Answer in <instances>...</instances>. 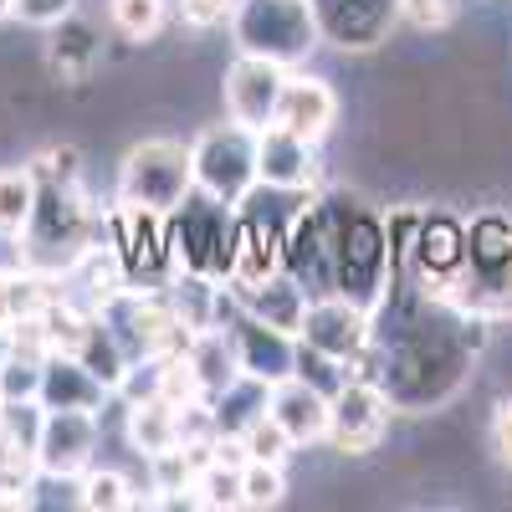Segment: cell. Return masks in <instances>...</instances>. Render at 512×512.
<instances>
[{"mask_svg":"<svg viewBox=\"0 0 512 512\" xmlns=\"http://www.w3.org/2000/svg\"><path fill=\"white\" fill-rule=\"evenodd\" d=\"M318 205L328 221V241H333V292H344L349 303L374 313L395 282V256H390V236H384V216L344 190L318 195Z\"/></svg>","mask_w":512,"mask_h":512,"instance_id":"cell-1","label":"cell"},{"mask_svg":"<svg viewBox=\"0 0 512 512\" xmlns=\"http://www.w3.org/2000/svg\"><path fill=\"white\" fill-rule=\"evenodd\" d=\"M103 236V210H93L82 185H36V210L31 226L21 231V267L67 277L77 256Z\"/></svg>","mask_w":512,"mask_h":512,"instance_id":"cell-2","label":"cell"},{"mask_svg":"<svg viewBox=\"0 0 512 512\" xmlns=\"http://www.w3.org/2000/svg\"><path fill=\"white\" fill-rule=\"evenodd\" d=\"M226 31L236 52L267 57L277 67H303L323 47L313 0H236Z\"/></svg>","mask_w":512,"mask_h":512,"instance_id":"cell-3","label":"cell"},{"mask_svg":"<svg viewBox=\"0 0 512 512\" xmlns=\"http://www.w3.org/2000/svg\"><path fill=\"white\" fill-rule=\"evenodd\" d=\"M93 313H98V323L118 338V349L128 354V364H134V359H154V354H175V349L190 344L185 323L175 318L169 292H159V287H149V282L118 287L113 297H103Z\"/></svg>","mask_w":512,"mask_h":512,"instance_id":"cell-4","label":"cell"},{"mask_svg":"<svg viewBox=\"0 0 512 512\" xmlns=\"http://www.w3.org/2000/svg\"><path fill=\"white\" fill-rule=\"evenodd\" d=\"M169 256H175V272H200L226 282L236 256V205L190 190L169 210Z\"/></svg>","mask_w":512,"mask_h":512,"instance_id":"cell-5","label":"cell"},{"mask_svg":"<svg viewBox=\"0 0 512 512\" xmlns=\"http://www.w3.org/2000/svg\"><path fill=\"white\" fill-rule=\"evenodd\" d=\"M195 190V164H190V144L180 139H144L123 154L118 164V190L113 200L123 205H144L169 216L185 195Z\"/></svg>","mask_w":512,"mask_h":512,"instance_id":"cell-6","label":"cell"},{"mask_svg":"<svg viewBox=\"0 0 512 512\" xmlns=\"http://www.w3.org/2000/svg\"><path fill=\"white\" fill-rule=\"evenodd\" d=\"M190 164H195V190L216 195L226 205H241L262 185V175H256V128L231 123V118L205 128L190 144Z\"/></svg>","mask_w":512,"mask_h":512,"instance_id":"cell-7","label":"cell"},{"mask_svg":"<svg viewBox=\"0 0 512 512\" xmlns=\"http://www.w3.org/2000/svg\"><path fill=\"white\" fill-rule=\"evenodd\" d=\"M103 241L123 256V267H128L134 282L175 277V256H169V216H159V210L113 200L103 210Z\"/></svg>","mask_w":512,"mask_h":512,"instance_id":"cell-8","label":"cell"},{"mask_svg":"<svg viewBox=\"0 0 512 512\" xmlns=\"http://www.w3.org/2000/svg\"><path fill=\"white\" fill-rule=\"evenodd\" d=\"M103 446V410H47L36 441L41 482H77L98 461Z\"/></svg>","mask_w":512,"mask_h":512,"instance_id":"cell-9","label":"cell"},{"mask_svg":"<svg viewBox=\"0 0 512 512\" xmlns=\"http://www.w3.org/2000/svg\"><path fill=\"white\" fill-rule=\"evenodd\" d=\"M333 420H328V446L338 456H369L384 446V436H390V395H384V384L374 379H349L344 390H338L333 400Z\"/></svg>","mask_w":512,"mask_h":512,"instance_id":"cell-10","label":"cell"},{"mask_svg":"<svg viewBox=\"0 0 512 512\" xmlns=\"http://www.w3.org/2000/svg\"><path fill=\"white\" fill-rule=\"evenodd\" d=\"M297 344H308V349H318V354H328L338 364H349L359 349L374 344V313L349 303L344 292H318V297H308Z\"/></svg>","mask_w":512,"mask_h":512,"instance_id":"cell-11","label":"cell"},{"mask_svg":"<svg viewBox=\"0 0 512 512\" xmlns=\"http://www.w3.org/2000/svg\"><path fill=\"white\" fill-rule=\"evenodd\" d=\"M292 67H277L267 57H246L236 52V62L226 67L221 77V108L231 123H246V128H267L277 118V103H282V82H287Z\"/></svg>","mask_w":512,"mask_h":512,"instance_id":"cell-12","label":"cell"},{"mask_svg":"<svg viewBox=\"0 0 512 512\" xmlns=\"http://www.w3.org/2000/svg\"><path fill=\"white\" fill-rule=\"evenodd\" d=\"M226 333H231V349H236V369L241 374H256V379H267V384H282L297 374V338L262 323V318H251L246 308H236L226 318Z\"/></svg>","mask_w":512,"mask_h":512,"instance_id":"cell-13","label":"cell"},{"mask_svg":"<svg viewBox=\"0 0 512 512\" xmlns=\"http://www.w3.org/2000/svg\"><path fill=\"white\" fill-rule=\"evenodd\" d=\"M318 31L338 52H369L400 21V0H313Z\"/></svg>","mask_w":512,"mask_h":512,"instance_id":"cell-14","label":"cell"},{"mask_svg":"<svg viewBox=\"0 0 512 512\" xmlns=\"http://www.w3.org/2000/svg\"><path fill=\"white\" fill-rule=\"evenodd\" d=\"M256 175L272 190H292V195H313L323 180V164H318V144L287 134V128L267 123L256 128Z\"/></svg>","mask_w":512,"mask_h":512,"instance_id":"cell-15","label":"cell"},{"mask_svg":"<svg viewBox=\"0 0 512 512\" xmlns=\"http://www.w3.org/2000/svg\"><path fill=\"white\" fill-rule=\"evenodd\" d=\"M277 128H287V134L308 139V144H323L333 134L338 123V93L328 88L323 77H308V72H287L282 82V103H277Z\"/></svg>","mask_w":512,"mask_h":512,"instance_id":"cell-16","label":"cell"},{"mask_svg":"<svg viewBox=\"0 0 512 512\" xmlns=\"http://www.w3.org/2000/svg\"><path fill=\"white\" fill-rule=\"evenodd\" d=\"M272 420L282 425V431L292 436L297 451L308 446H328V420H333V405L323 390H313L308 379H282L272 384Z\"/></svg>","mask_w":512,"mask_h":512,"instance_id":"cell-17","label":"cell"},{"mask_svg":"<svg viewBox=\"0 0 512 512\" xmlns=\"http://www.w3.org/2000/svg\"><path fill=\"white\" fill-rule=\"evenodd\" d=\"M231 287V282H226ZM236 292V303L251 313V318H262V323H272V328H282V333H292L297 338V328H303V313H308V287L297 282L287 267L282 272H272L267 282H251V287H231Z\"/></svg>","mask_w":512,"mask_h":512,"instance_id":"cell-18","label":"cell"},{"mask_svg":"<svg viewBox=\"0 0 512 512\" xmlns=\"http://www.w3.org/2000/svg\"><path fill=\"white\" fill-rule=\"evenodd\" d=\"M47 410H103V400H113L108 384L72 354H47L41 364V395Z\"/></svg>","mask_w":512,"mask_h":512,"instance_id":"cell-19","label":"cell"},{"mask_svg":"<svg viewBox=\"0 0 512 512\" xmlns=\"http://www.w3.org/2000/svg\"><path fill=\"white\" fill-rule=\"evenodd\" d=\"M123 431H128V446H134L144 461H154V456L180 446V405H169L164 395H149L139 405H128Z\"/></svg>","mask_w":512,"mask_h":512,"instance_id":"cell-20","label":"cell"},{"mask_svg":"<svg viewBox=\"0 0 512 512\" xmlns=\"http://www.w3.org/2000/svg\"><path fill=\"white\" fill-rule=\"evenodd\" d=\"M47 62H52V72H62L67 82H88V77L98 72V62H103V41H98V31H93L88 21L67 16L62 26H52V52H47Z\"/></svg>","mask_w":512,"mask_h":512,"instance_id":"cell-21","label":"cell"},{"mask_svg":"<svg viewBox=\"0 0 512 512\" xmlns=\"http://www.w3.org/2000/svg\"><path fill=\"white\" fill-rule=\"evenodd\" d=\"M210 410H216L221 436H241L251 420H262L272 410V384L256 374H236L221 395H210Z\"/></svg>","mask_w":512,"mask_h":512,"instance_id":"cell-22","label":"cell"},{"mask_svg":"<svg viewBox=\"0 0 512 512\" xmlns=\"http://www.w3.org/2000/svg\"><path fill=\"white\" fill-rule=\"evenodd\" d=\"M185 354H190V364H195V374H200V384H205V400H210V395H221L226 384L241 374V369H236V349H231V333H226V328L190 333Z\"/></svg>","mask_w":512,"mask_h":512,"instance_id":"cell-23","label":"cell"},{"mask_svg":"<svg viewBox=\"0 0 512 512\" xmlns=\"http://www.w3.org/2000/svg\"><path fill=\"white\" fill-rule=\"evenodd\" d=\"M72 492H77V507H88V512H128V507H139V487L128 482L123 472H113V466H98V461L72 482Z\"/></svg>","mask_w":512,"mask_h":512,"instance_id":"cell-24","label":"cell"},{"mask_svg":"<svg viewBox=\"0 0 512 512\" xmlns=\"http://www.w3.org/2000/svg\"><path fill=\"white\" fill-rule=\"evenodd\" d=\"M36 210V175L21 169H0V241H21Z\"/></svg>","mask_w":512,"mask_h":512,"instance_id":"cell-25","label":"cell"},{"mask_svg":"<svg viewBox=\"0 0 512 512\" xmlns=\"http://www.w3.org/2000/svg\"><path fill=\"white\" fill-rule=\"evenodd\" d=\"M190 507H205V512H231V507H241V466L210 456V461L200 466L195 487H190Z\"/></svg>","mask_w":512,"mask_h":512,"instance_id":"cell-26","label":"cell"},{"mask_svg":"<svg viewBox=\"0 0 512 512\" xmlns=\"http://www.w3.org/2000/svg\"><path fill=\"white\" fill-rule=\"evenodd\" d=\"M169 21V0H108V26L123 41H154Z\"/></svg>","mask_w":512,"mask_h":512,"instance_id":"cell-27","label":"cell"},{"mask_svg":"<svg viewBox=\"0 0 512 512\" xmlns=\"http://www.w3.org/2000/svg\"><path fill=\"white\" fill-rule=\"evenodd\" d=\"M282 497H287V466H272V461H246L241 466V507L267 512Z\"/></svg>","mask_w":512,"mask_h":512,"instance_id":"cell-28","label":"cell"},{"mask_svg":"<svg viewBox=\"0 0 512 512\" xmlns=\"http://www.w3.org/2000/svg\"><path fill=\"white\" fill-rule=\"evenodd\" d=\"M241 446H246V461H272V466H287L292 461V436L282 431V425L272 420V410L262 420H251L246 431H241Z\"/></svg>","mask_w":512,"mask_h":512,"instance_id":"cell-29","label":"cell"},{"mask_svg":"<svg viewBox=\"0 0 512 512\" xmlns=\"http://www.w3.org/2000/svg\"><path fill=\"white\" fill-rule=\"evenodd\" d=\"M26 169L36 175V185H82V149H72V144L41 149Z\"/></svg>","mask_w":512,"mask_h":512,"instance_id":"cell-30","label":"cell"},{"mask_svg":"<svg viewBox=\"0 0 512 512\" xmlns=\"http://www.w3.org/2000/svg\"><path fill=\"white\" fill-rule=\"evenodd\" d=\"M297 379H308L313 390H323L333 400L349 384V364H338V359H328V354H318L308 344H297Z\"/></svg>","mask_w":512,"mask_h":512,"instance_id":"cell-31","label":"cell"},{"mask_svg":"<svg viewBox=\"0 0 512 512\" xmlns=\"http://www.w3.org/2000/svg\"><path fill=\"white\" fill-rule=\"evenodd\" d=\"M41 364L47 359H31V354H11L0 364V405L6 400H36L41 395Z\"/></svg>","mask_w":512,"mask_h":512,"instance_id":"cell-32","label":"cell"},{"mask_svg":"<svg viewBox=\"0 0 512 512\" xmlns=\"http://www.w3.org/2000/svg\"><path fill=\"white\" fill-rule=\"evenodd\" d=\"M461 0H400V21L415 31H446L456 21Z\"/></svg>","mask_w":512,"mask_h":512,"instance_id":"cell-33","label":"cell"},{"mask_svg":"<svg viewBox=\"0 0 512 512\" xmlns=\"http://www.w3.org/2000/svg\"><path fill=\"white\" fill-rule=\"evenodd\" d=\"M175 6L190 31H221V26H231L236 0H175Z\"/></svg>","mask_w":512,"mask_h":512,"instance_id":"cell-34","label":"cell"},{"mask_svg":"<svg viewBox=\"0 0 512 512\" xmlns=\"http://www.w3.org/2000/svg\"><path fill=\"white\" fill-rule=\"evenodd\" d=\"M67 16H77V0H16V21L36 31H52Z\"/></svg>","mask_w":512,"mask_h":512,"instance_id":"cell-35","label":"cell"},{"mask_svg":"<svg viewBox=\"0 0 512 512\" xmlns=\"http://www.w3.org/2000/svg\"><path fill=\"white\" fill-rule=\"evenodd\" d=\"M492 451L502 466H512V400L492 405Z\"/></svg>","mask_w":512,"mask_h":512,"instance_id":"cell-36","label":"cell"},{"mask_svg":"<svg viewBox=\"0 0 512 512\" xmlns=\"http://www.w3.org/2000/svg\"><path fill=\"white\" fill-rule=\"evenodd\" d=\"M16 354V344H11V323H0V364H6Z\"/></svg>","mask_w":512,"mask_h":512,"instance_id":"cell-37","label":"cell"},{"mask_svg":"<svg viewBox=\"0 0 512 512\" xmlns=\"http://www.w3.org/2000/svg\"><path fill=\"white\" fill-rule=\"evenodd\" d=\"M11 272V267H6ZM6 272H0V323H11V303H6Z\"/></svg>","mask_w":512,"mask_h":512,"instance_id":"cell-38","label":"cell"},{"mask_svg":"<svg viewBox=\"0 0 512 512\" xmlns=\"http://www.w3.org/2000/svg\"><path fill=\"white\" fill-rule=\"evenodd\" d=\"M6 21H16V0H0V26Z\"/></svg>","mask_w":512,"mask_h":512,"instance_id":"cell-39","label":"cell"}]
</instances>
